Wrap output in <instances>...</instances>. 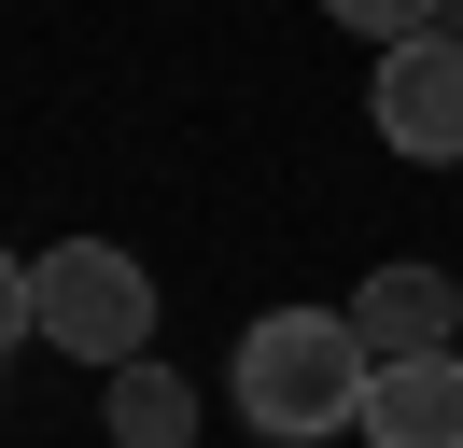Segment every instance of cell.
I'll return each mask as SVG.
<instances>
[{
	"mask_svg": "<svg viewBox=\"0 0 463 448\" xmlns=\"http://www.w3.org/2000/svg\"><path fill=\"white\" fill-rule=\"evenodd\" d=\"M14 336H43V350H71V364H141V336H155L141 252H113V238L29 252V266H14Z\"/></svg>",
	"mask_w": 463,
	"mask_h": 448,
	"instance_id": "cell-2",
	"label": "cell"
},
{
	"mask_svg": "<svg viewBox=\"0 0 463 448\" xmlns=\"http://www.w3.org/2000/svg\"><path fill=\"white\" fill-rule=\"evenodd\" d=\"M365 392L379 350L351 336V308H267L239 336V420L267 448H323V434H365Z\"/></svg>",
	"mask_w": 463,
	"mask_h": 448,
	"instance_id": "cell-1",
	"label": "cell"
},
{
	"mask_svg": "<svg viewBox=\"0 0 463 448\" xmlns=\"http://www.w3.org/2000/svg\"><path fill=\"white\" fill-rule=\"evenodd\" d=\"M323 14H337V28H365V42L393 56V42H421V28H435V0H323Z\"/></svg>",
	"mask_w": 463,
	"mask_h": 448,
	"instance_id": "cell-7",
	"label": "cell"
},
{
	"mask_svg": "<svg viewBox=\"0 0 463 448\" xmlns=\"http://www.w3.org/2000/svg\"><path fill=\"white\" fill-rule=\"evenodd\" d=\"M365 448H463V350L379 364V392H365Z\"/></svg>",
	"mask_w": 463,
	"mask_h": 448,
	"instance_id": "cell-5",
	"label": "cell"
},
{
	"mask_svg": "<svg viewBox=\"0 0 463 448\" xmlns=\"http://www.w3.org/2000/svg\"><path fill=\"white\" fill-rule=\"evenodd\" d=\"M113 448H197V392L169 364H113Z\"/></svg>",
	"mask_w": 463,
	"mask_h": 448,
	"instance_id": "cell-6",
	"label": "cell"
},
{
	"mask_svg": "<svg viewBox=\"0 0 463 448\" xmlns=\"http://www.w3.org/2000/svg\"><path fill=\"white\" fill-rule=\"evenodd\" d=\"M351 336H365L379 364H421V350H463V280H435V266H379L365 294H351Z\"/></svg>",
	"mask_w": 463,
	"mask_h": 448,
	"instance_id": "cell-4",
	"label": "cell"
},
{
	"mask_svg": "<svg viewBox=\"0 0 463 448\" xmlns=\"http://www.w3.org/2000/svg\"><path fill=\"white\" fill-rule=\"evenodd\" d=\"M379 140L393 154H421V168H463V42L449 28H421V42H393L379 56Z\"/></svg>",
	"mask_w": 463,
	"mask_h": 448,
	"instance_id": "cell-3",
	"label": "cell"
},
{
	"mask_svg": "<svg viewBox=\"0 0 463 448\" xmlns=\"http://www.w3.org/2000/svg\"><path fill=\"white\" fill-rule=\"evenodd\" d=\"M435 28H449V42H463V0H435Z\"/></svg>",
	"mask_w": 463,
	"mask_h": 448,
	"instance_id": "cell-8",
	"label": "cell"
}]
</instances>
